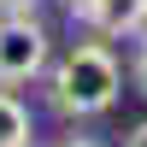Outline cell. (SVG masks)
I'll use <instances>...</instances> for the list:
<instances>
[{"label": "cell", "instance_id": "6", "mask_svg": "<svg viewBox=\"0 0 147 147\" xmlns=\"http://www.w3.org/2000/svg\"><path fill=\"white\" fill-rule=\"evenodd\" d=\"M124 147H147V118H141V124H136V129L124 136Z\"/></svg>", "mask_w": 147, "mask_h": 147}, {"label": "cell", "instance_id": "4", "mask_svg": "<svg viewBox=\"0 0 147 147\" xmlns=\"http://www.w3.org/2000/svg\"><path fill=\"white\" fill-rule=\"evenodd\" d=\"M30 136H35L30 106H24L12 88H0V147H30Z\"/></svg>", "mask_w": 147, "mask_h": 147}, {"label": "cell", "instance_id": "2", "mask_svg": "<svg viewBox=\"0 0 147 147\" xmlns=\"http://www.w3.org/2000/svg\"><path fill=\"white\" fill-rule=\"evenodd\" d=\"M53 59V41H47L41 18L35 12H0V88H18V82H35Z\"/></svg>", "mask_w": 147, "mask_h": 147}, {"label": "cell", "instance_id": "7", "mask_svg": "<svg viewBox=\"0 0 147 147\" xmlns=\"http://www.w3.org/2000/svg\"><path fill=\"white\" fill-rule=\"evenodd\" d=\"M59 147H106V141H100V136H65Z\"/></svg>", "mask_w": 147, "mask_h": 147}, {"label": "cell", "instance_id": "5", "mask_svg": "<svg viewBox=\"0 0 147 147\" xmlns=\"http://www.w3.org/2000/svg\"><path fill=\"white\" fill-rule=\"evenodd\" d=\"M129 77H136V88L147 94V35L136 41V65H129Z\"/></svg>", "mask_w": 147, "mask_h": 147}, {"label": "cell", "instance_id": "10", "mask_svg": "<svg viewBox=\"0 0 147 147\" xmlns=\"http://www.w3.org/2000/svg\"><path fill=\"white\" fill-rule=\"evenodd\" d=\"M30 147H35V141H30Z\"/></svg>", "mask_w": 147, "mask_h": 147}, {"label": "cell", "instance_id": "1", "mask_svg": "<svg viewBox=\"0 0 147 147\" xmlns=\"http://www.w3.org/2000/svg\"><path fill=\"white\" fill-rule=\"evenodd\" d=\"M124 94V65L106 41H77L47 77V100L59 118H100Z\"/></svg>", "mask_w": 147, "mask_h": 147}, {"label": "cell", "instance_id": "9", "mask_svg": "<svg viewBox=\"0 0 147 147\" xmlns=\"http://www.w3.org/2000/svg\"><path fill=\"white\" fill-rule=\"evenodd\" d=\"M71 6H82V0H71Z\"/></svg>", "mask_w": 147, "mask_h": 147}, {"label": "cell", "instance_id": "3", "mask_svg": "<svg viewBox=\"0 0 147 147\" xmlns=\"http://www.w3.org/2000/svg\"><path fill=\"white\" fill-rule=\"evenodd\" d=\"M71 18L88 24L94 35H141L147 30V0H82V6H71Z\"/></svg>", "mask_w": 147, "mask_h": 147}, {"label": "cell", "instance_id": "8", "mask_svg": "<svg viewBox=\"0 0 147 147\" xmlns=\"http://www.w3.org/2000/svg\"><path fill=\"white\" fill-rule=\"evenodd\" d=\"M41 0H0V12H35Z\"/></svg>", "mask_w": 147, "mask_h": 147}]
</instances>
